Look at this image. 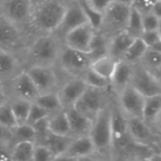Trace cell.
<instances>
[{
    "label": "cell",
    "instance_id": "obj_1",
    "mask_svg": "<svg viewBox=\"0 0 161 161\" xmlns=\"http://www.w3.org/2000/svg\"><path fill=\"white\" fill-rule=\"evenodd\" d=\"M62 45V41L55 33L32 37L22 57L24 67L55 66Z\"/></svg>",
    "mask_w": 161,
    "mask_h": 161
},
{
    "label": "cell",
    "instance_id": "obj_2",
    "mask_svg": "<svg viewBox=\"0 0 161 161\" xmlns=\"http://www.w3.org/2000/svg\"><path fill=\"white\" fill-rule=\"evenodd\" d=\"M70 0H33L30 32L32 37L54 33L61 22Z\"/></svg>",
    "mask_w": 161,
    "mask_h": 161
},
{
    "label": "cell",
    "instance_id": "obj_3",
    "mask_svg": "<svg viewBox=\"0 0 161 161\" xmlns=\"http://www.w3.org/2000/svg\"><path fill=\"white\" fill-rule=\"evenodd\" d=\"M31 36L0 15V50L17 56L22 59Z\"/></svg>",
    "mask_w": 161,
    "mask_h": 161
},
{
    "label": "cell",
    "instance_id": "obj_4",
    "mask_svg": "<svg viewBox=\"0 0 161 161\" xmlns=\"http://www.w3.org/2000/svg\"><path fill=\"white\" fill-rule=\"evenodd\" d=\"M33 0H0V15L32 37L30 18Z\"/></svg>",
    "mask_w": 161,
    "mask_h": 161
},
{
    "label": "cell",
    "instance_id": "obj_5",
    "mask_svg": "<svg viewBox=\"0 0 161 161\" xmlns=\"http://www.w3.org/2000/svg\"><path fill=\"white\" fill-rule=\"evenodd\" d=\"M95 153L106 154L111 151V119L110 107L108 104L93 120L89 134Z\"/></svg>",
    "mask_w": 161,
    "mask_h": 161
},
{
    "label": "cell",
    "instance_id": "obj_6",
    "mask_svg": "<svg viewBox=\"0 0 161 161\" xmlns=\"http://www.w3.org/2000/svg\"><path fill=\"white\" fill-rule=\"evenodd\" d=\"M130 10L131 7L113 1L102 14V21L98 31L103 33L108 38H111L114 35L125 31L128 22Z\"/></svg>",
    "mask_w": 161,
    "mask_h": 161
},
{
    "label": "cell",
    "instance_id": "obj_7",
    "mask_svg": "<svg viewBox=\"0 0 161 161\" xmlns=\"http://www.w3.org/2000/svg\"><path fill=\"white\" fill-rule=\"evenodd\" d=\"M109 107L111 119V150L115 149L125 152L134 143L128 133L126 116L118 104H111Z\"/></svg>",
    "mask_w": 161,
    "mask_h": 161
},
{
    "label": "cell",
    "instance_id": "obj_8",
    "mask_svg": "<svg viewBox=\"0 0 161 161\" xmlns=\"http://www.w3.org/2000/svg\"><path fill=\"white\" fill-rule=\"evenodd\" d=\"M92 59L88 53H84L66 45H62L57 64L60 69L73 75L74 77H80L86 70L91 66Z\"/></svg>",
    "mask_w": 161,
    "mask_h": 161
},
{
    "label": "cell",
    "instance_id": "obj_9",
    "mask_svg": "<svg viewBox=\"0 0 161 161\" xmlns=\"http://www.w3.org/2000/svg\"><path fill=\"white\" fill-rule=\"evenodd\" d=\"M108 91L87 86L85 92L73 108L93 122L99 112L108 105L106 99Z\"/></svg>",
    "mask_w": 161,
    "mask_h": 161
},
{
    "label": "cell",
    "instance_id": "obj_10",
    "mask_svg": "<svg viewBox=\"0 0 161 161\" xmlns=\"http://www.w3.org/2000/svg\"><path fill=\"white\" fill-rule=\"evenodd\" d=\"M130 85L144 97H151L161 93L160 79L150 74L139 63L133 65Z\"/></svg>",
    "mask_w": 161,
    "mask_h": 161
},
{
    "label": "cell",
    "instance_id": "obj_11",
    "mask_svg": "<svg viewBox=\"0 0 161 161\" xmlns=\"http://www.w3.org/2000/svg\"><path fill=\"white\" fill-rule=\"evenodd\" d=\"M87 19L78 0H70L58 28L54 32L61 41L73 29L86 24Z\"/></svg>",
    "mask_w": 161,
    "mask_h": 161
},
{
    "label": "cell",
    "instance_id": "obj_12",
    "mask_svg": "<svg viewBox=\"0 0 161 161\" xmlns=\"http://www.w3.org/2000/svg\"><path fill=\"white\" fill-rule=\"evenodd\" d=\"M118 105L127 118L142 119V109L145 101V97L142 94L129 85L118 93Z\"/></svg>",
    "mask_w": 161,
    "mask_h": 161
},
{
    "label": "cell",
    "instance_id": "obj_13",
    "mask_svg": "<svg viewBox=\"0 0 161 161\" xmlns=\"http://www.w3.org/2000/svg\"><path fill=\"white\" fill-rule=\"evenodd\" d=\"M40 94L54 92L58 83V75L54 66H29L25 68Z\"/></svg>",
    "mask_w": 161,
    "mask_h": 161
},
{
    "label": "cell",
    "instance_id": "obj_14",
    "mask_svg": "<svg viewBox=\"0 0 161 161\" xmlns=\"http://www.w3.org/2000/svg\"><path fill=\"white\" fill-rule=\"evenodd\" d=\"M127 129L132 142L139 146H150L156 143L158 135L141 118H127Z\"/></svg>",
    "mask_w": 161,
    "mask_h": 161
},
{
    "label": "cell",
    "instance_id": "obj_15",
    "mask_svg": "<svg viewBox=\"0 0 161 161\" xmlns=\"http://www.w3.org/2000/svg\"><path fill=\"white\" fill-rule=\"evenodd\" d=\"M94 31L95 29L90 24H83L70 31L62 39V42L70 48L88 53Z\"/></svg>",
    "mask_w": 161,
    "mask_h": 161
},
{
    "label": "cell",
    "instance_id": "obj_16",
    "mask_svg": "<svg viewBox=\"0 0 161 161\" xmlns=\"http://www.w3.org/2000/svg\"><path fill=\"white\" fill-rule=\"evenodd\" d=\"M87 88L81 77H73L68 80L58 92V97L63 109L73 108Z\"/></svg>",
    "mask_w": 161,
    "mask_h": 161
},
{
    "label": "cell",
    "instance_id": "obj_17",
    "mask_svg": "<svg viewBox=\"0 0 161 161\" xmlns=\"http://www.w3.org/2000/svg\"><path fill=\"white\" fill-rule=\"evenodd\" d=\"M12 92L17 99L34 102L40 92L25 71H22L13 79L9 81Z\"/></svg>",
    "mask_w": 161,
    "mask_h": 161
},
{
    "label": "cell",
    "instance_id": "obj_18",
    "mask_svg": "<svg viewBox=\"0 0 161 161\" xmlns=\"http://www.w3.org/2000/svg\"><path fill=\"white\" fill-rule=\"evenodd\" d=\"M25 70L20 58L10 53L0 50V82H9L18 74Z\"/></svg>",
    "mask_w": 161,
    "mask_h": 161
},
{
    "label": "cell",
    "instance_id": "obj_19",
    "mask_svg": "<svg viewBox=\"0 0 161 161\" xmlns=\"http://www.w3.org/2000/svg\"><path fill=\"white\" fill-rule=\"evenodd\" d=\"M64 110L68 119L71 136L73 138L87 136L90 134L92 125V122L91 120L78 112L75 108H70Z\"/></svg>",
    "mask_w": 161,
    "mask_h": 161
},
{
    "label": "cell",
    "instance_id": "obj_20",
    "mask_svg": "<svg viewBox=\"0 0 161 161\" xmlns=\"http://www.w3.org/2000/svg\"><path fill=\"white\" fill-rule=\"evenodd\" d=\"M133 73V65L124 60L118 61L115 71L110 78V89L120 93L125 87L130 85Z\"/></svg>",
    "mask_w": 161,
    "mask_h": 161
},
{
    "label": "cell",
    "instance_id": "obj_21",
    "mask_svg": "<svg viewBox=\"0 0 161 161\" xmlns=\"http://www.w3.org/2000/svg\"><path fill=\"white\" fill-rule=\"evenodd\" d=\"M95 153L93 143L89 135L74 138L67 151L63 156L71 158H78L81 157L92 156Z\"/></svg>",
    "mask_w": 161,
    "mask_h": 161
},
{
    "label": "cell",
    "instance_id": "obj_22",
    "mask_svg": "<svg viewBox=\"0 0 161 161\" xmlns=\"http://www.w3.org/2000/svg\"><path fill=\"white\" fill-rule=\"evenodd\" d=\"M134 40L135 39H133L125 31L114 35L113 37L109 38L108 55L116 59L117 61L122 60Z\"/></svg>",
    "mask_w": 161,
    "mask_h": 161
},
{
    "label": "cell",
    "instance_id": "obj_23",
    "mask_svg": "<svg viewBox=\"0 0 161 161\" xmlns=\"http://www.w3.org/2000/svg\"><path fill=\"white\" fill-rule=\"evenodd\" d=\"M161 113V94L145 97L142 109V120L155 131L154 125L159 121Z\"/></svg>",
    "mask_w": 161,
    "mask_h": 161
},
{
    "label": "cell",
    "instance_id": "obj_24",
    "mask_svg": "<svg viewBox=\"0 0 161 161\" xmlns=\"http://www.w3.org/2000/svg\"><path fill=\"white\" fill-rule=\"evenodd\" d=\"M73 139L71 136H60L48 132L42 144L45 145L55 157H59L65 154Z\"/></svg>",
    "mask_w": 161,
    "mask_h": 161
},
{
    "label": "cell",
    "instance_id": "obj_25",
    "mask_svg": "<svg viewBox=\"0 0 161 161\" xmlns=\"http://www.w3.org/2000/svg\"><path fill=\"white\" fill-rule=\"evenodd\" d=\"M108 42H109V38H108L98 30L94 31L88 52V55L90 56L92 61L108 55Z\"/></svg>",
    "mask_w": 161,
    "mask_h": 161
},
{
    "label": "cell",
    "instance_id": "obj_26",
    "mask_svg": "<svg viewBox=\"0 0 161 161\" xmlns=\"http://www.w3.org/2000/svg\"><path fill=\"white\" fill-rule=\"evenodd\" d=\"M48 129H49V132L56 134V135L71 136L70 126H69L68 119H67L64 109H61L49 116Z\"/></svg>",
    "mask_w": 161,
    "mask_h": 161
},
{
    "label": "cell",
    "instance_id": "obj_27",
    "mask_svg": "<svg viewBox=\"0 0 161 161\" xmlns=\"http://www.w3.org/2000/svg\"><path fill=\"white\" fill-rule=\"evenodd\" d=\"M140 65L146 71L160 79L161 72V52L151 48H147L144 55L141 58Z\"/></svg>",
    "mask_w": 161,
    "mask_h": 161
},
{
    "label": "cell",
    "instance_id": "obj_28",
    "mask_svg": "<svg viewBox=\"0 0 161 161\" xmlns=\"http://www.w3.org/2000/svg\"><path fill=\"white\" fill-rule=\"evenodd\" d=\"M117 63H118V61L116 59H114L110 56L107 55V56H104L102 58L92 60L90 68L93 72H95L96 74L101 75L102 77L108 79L110 81V78L115 71Z\"/></svg>",
    "mask_w": 161,
    "mask_h": 161
},
{
    "label": "cell",
    "instance_id": "obj_29",
    "mask_svg": "<svg viewBox=\"0 0 161 161\" xmlns=\"http://www.w3.org/2000/svg\"><path fill=\"white\" fill-rule=\"evenodd\" d=\"M33 103L37 104L39 107L43 108L50 115L63 109L58 97V94L55 92L39 94V96L34 100Z\"/></svg>",
    "mask_w": 161,
    "mask_h": 161
},
{
    "label": "cell",
    "instance_id": "obj_30",
    "mask_svg": "<svg viewBox=\"0 0 161 161\" xmlns=\"http://www.w3.org/2000/svg\"><path fill=\"white\" fill-rule=\"evenodd\" d=\"M35 143L31 142H20L14 143L11 150L12 161H32Z\"/></svg>",
    "mask_w": 161,
    "mask_h": 161
},
{
    "label": "cell",
    "instance_id": "obj_31",
    "mask_svg": "<svg viewBox=\"0 0 161 161\" xmlns=\"http://www.w3.org/2000/svg\"><path fill=\"white\" fill-rule=\"evenodd\" d=\"M146 50L147 46L144 44V42L141 39H135L130 44L122 60L128 62L132 65L137 64L140 62L141 58H142Z\"/></svg>",
    "mask_w": 161,
    "mask_h": 161
},
{
    "label": "cell",
    "instance_id": "obj_32",
    "mask_svg": "<svg viewBox=\"0 0 161 161\" xmlns=\"http://www.w3.org/2000/svg\"><path fill=\"white\" fill-rule=\"evenodd\" d=\"M10 138L14 140V143L20 142H31L36 144V133L32 125L27 124L18 125L10 131Z\"/></svg>",
    "mask_w": 161,
    "mask_h": 161
},
{
    "label": "cell",
    "instance_id": "obj_33",
    "mask_svg": "<svg viewBox=\"0 0 161 161\" xmlns=\"http://www.w3.org/2000/svg\"><path fill=\"white\" fill-rule=\"evenodd\" d=\"M133 39H140L144 32L142 21V15L131 8L128 22L125 30Z\"/></svg>",
    "mask_w": 161,
    "mask_h": 161
},
{
    "label": "cell",
    "instance_id": "obj_34",
    "mask_svg": "<svg viewBox=\"0 0 161 161\" xmlns=\"http://www.w3.org/2000/svg\"><path fill=\"white\" fill-rule=\"evenodd\" d=\"M9 106H10V108L14 115V118L16 120L17 125L25 124L26 120H27L29 108L31 106V102L16 98L14 101L9 103Z\"/></svg>",
    "mask_w": 161,
    "mask_h": 161
},
{
    "label": "cell",
    "instance_id": "obj_35",
    "mask_svg": "<svg viewBox=\"0 0 161 161\" xmlns=\"http://www.w3.org/2000/svg\"><path fill=\"white\" fill-rule=\"evenodd\" d=\"M86 83L87 86L92 87L95 89L100 90H109L110 89V81L108 79H106L93 72L91 68L86 70L84 74L80 76Z\"/></svg>",
    "mask_w": 161,
    "mask_h": 161
},
{
    "label": "cell",
    "instance_id": "obj_36",
    "mask_svg": "<svg viewBox=\"0 0 161 161\" xmlns=\"http://www.w3.org/2000/svg\"><path fill=\"white\" fill-rule=\"evenodd\" d=\"M0 125L8 131H11L15 126H17L10 106L6 102L0 105Z\"/></svg>",
    "mask_w": 161,
    "mask_h": 161
},
{
    "label": "cell",
    "instance_id": "obj_37",
    "mask_svg": "<svg viewBox=\"0 0 161 161\" xmlns=\"http://www.w3.org/2000/svg\"><path fill=\"white\" fill-rule=\"evenodd\" d=\"M78 1L83 9L88 24H90L95 30H98L102 21V14L94 10L85 0H78Z\"/></svg>",
    "mask_w": 161,
    "mask_h": 161
},
{
    "label": "cell",
    "instance_id": "obj_38",
    "mask_svg": "<svg viewBox=\"0 0 161 161\" xmlns=\"http://www.w3.org/2000/svg\"><path fill=\"white\" fill-rule=\"evenodd\" d=\"M147 48H151L161 52V33L160 30L144 31L140 38Z\"/></svg>",
    "mask_w": 161,
    "mask_h": 161
},
{
    "label": "cell",
    "instance_id": "obj_39",
    "mask_svg": "<svg viewBox=\"0 0 161 161\" xmlns=\"http://www.w3.org/2000/svg\"><path fill=\"white\" fill-rule=\"evenodd\" d=\"M50 114L45 111L43 108H42L41 107H39L37 104L35 103H31L30 108H29V112H28V116H27V120L26 123L29 125H33L36 123H38L39 121L49 117Z\"/></svg>",
    "mask_w": 161,
    "mask_h": 161
},
{
    "label": "cell",
    "instance_id": "obj_40",
    "mask_svg": "<svg viewBox=\"0 0 161 161\" xmlns=\"http://www.w3.org/2000/svg\"><path fill=\"white\" fill-rule=\"evenodd\" d=\"M160 0H132L131 8L141 15L151 13L155 5Z\"/></svg>",
    "mask_w": 161,
    "mask_h": 161
},
{
    "label": "cell",
    "instance_id": "obj_41",
    "mask_svg": "<svg viewBox=\"0 0 161 161\" xmlns=\"http://www.w3.org/2000/svg\"><path fill=\"white\" fill-rule=\"evenodd\" d=\"M142 26L144 31H152V30H160L161 18L155 15L154 13H147L142 15Z\"/></svg>",
    "mask_w": 161,
    "mask_h": 161
},
{
    "label": "cell",
    "instance_id": "obj_42",
    "mask_svg": "<svg viewBox=\"0 0 161 161\" xmlns=\"http://www.w3.org/2000/svg\"><path fill=\"white\" fill-rule=\"evenodd\" d=\"M53 153L43 144H35L32 161H53L55 159Z\"/></svg>",
    "mask_w": 161,
    "mask_h": 161
},
{
    "label": "cell",
    "instance_id": "obj_43",
    "mask_svg": "<svg viewBox=\"0 0 161 161\" xmlns=\"http://www.w3.org/2000/svg\"><path fill=\"white\" fill-rule=\"evenodd\" d=\"M94 10L103 14L112 4L113 0H85Z\"/></svg>",
    "mask_w": 161,
    "mask_h": 161
},
{
    "label": "cell",
    "instance_id": "obj_44",
    "mask_svg": "<svg viewBox=\"0 0 161 161\" xmlns=\"http://www.w3.org/2000/svg\"><path fill=\"white\" fill-rule=\"evenodd\" d=\"M0 161H12L11 150L3 144H0Z\"/></svg>",
    "mask_w": 161,
    "mask_h": 161
},
{
    "label": "cell",
    "instance_id": "obj_45",
    "mask_svg": "<svg viewBox=\"0 0 161 161\" xmlns=\"http://www.w3.org/2000/svg\"><path fill=\"white\" fill-rule=\"evenodd\" d=\"M10 135V131L7 130L0 125V142L6 141L8 139V136Z\"/></svg>",
    "mask_w": 161,
    "mask_h": 161
},
{
    "label": "cell",
    "instance_id": "obj_46",
    "mask_svg": "<svg viewBox=\"0 0 161 161\" xmlns=\"http://www.w3.org/2000/svg\"><path fill=\"white\" fill-rule=\"evenodd\" d=\"M96 158L93 157V155L92 156H86V157H81L78 158H75V161H96Z\"/></svg>",
    "mask_w": 161,
    "mask_h": 161
},
{
    "label": "cell",
    "instance_id": "obj_47",
    "mask_svg": "<svg viewBox=\"0 0 161 161\" xmlns=\"http://www.w3.org/2000/svg\"><path fill=\"white\" fill-rule=\"evenodd\" d=\"M5 97H6V94H5L4 87H3V84L0 82V105L5 103Z\"/></svg>",
    "mask_w": 161,
    "mask_h": 161
},
{
    "label": "cell",
    "instance_id": "obj_48",
    "mask_svg": "<svg viewBox=\"0 0 161 161\" xmlns=\"http://www.w3.org/2000/svg\"><path fill=\"white\" fill-rule=\"evenodd\" d=\"M147 161H161V157L158 153H154L150 158H147Z\"/></svg>",
    "mask_w": 161,
    "mask_h": 161
},
{
    "label": "cell",
    "instance_id": "obj_49",
    "mask_svg": "<svg viewBox=\"0 0 161 161\" xmlns=\"http://www.w3.org/2000/svg\"><path fill=\"white\" fill-rule=\"evenodd\" d=\"M53 161H75V159L65 156H59V157H56Z\"/></svg>",
    "mask_w": 161,
    "mask_h": 161
},
{
    "label": "cell",
    "instance_id": "obj_50",
    "mask_svg": "<svg viewBox=\"0 0 161 161\" xmlns=\"http://www.w3.org/2000/svg\"><path fill=\"white\" fill-rule=\"evenodd\" d=\"M113 1L116 3L122 4V5L129 6V7H131V4H132V0H113Z\"/></svg>",
    "mask_w": 161,
    "mask_h": 161
},
{
    "label": "cell",
    "instance_id": "obj_51",
    "mask_svg": "<svg viewBox=\"0 0 161 161\" xmlns=\"http://www.w3.org/2000/svg\"><path fill=\"white\" fill-rule=\"evenodd\" d=\"M132 161H147L146 158H137L136 159H134V160Z\"/></svg>",
    "mask_w": 161,
    "mask_h": 161
},
{
    "label": "cell",
    "instance_id": "obj_52",
    "mask_svg": "<svg viewBox=\"0 0 161 161\" xmlns=\"http://www.w3.org/2000/svg\"><path fill=\"white\" fill-rule=\"evenodd\" d=\"M96 161H108L107 159H96Z\"/></svg>",
    "mask_w": 161,
    "mask_h": 161
}]
</instances>
